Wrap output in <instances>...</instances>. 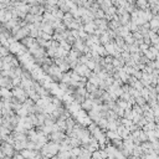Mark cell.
Masks as SVG:
<instances>
[{
  "label": "cell",
  "instance_id": "obj_1",
  "mask_svg": "<svg viewBox=\"0 0 159 159\" xmlns=\"http://www.w3.org/2000/svg\"><path fill=\"white\" fill-rule=\"evenodd\" d=\"M0 149H1L4 157H8V158H13L16 154V151L11 146H9L8 143H3L1 147H0Z\"/></svg>",
  "mask_w": 159,
  "mask_h": 159
},
{
  "label": "cell",
  "instance_id": "obj_2",
  "mask_svg": "<svg viewBox=\"0 0 159 159\" xmlns=\"http://www.w3.org/2000/svg\"><path fill=\"white\" fill-rule=\"evenodd\" d=\"M56 157H57V159H70L71 154H70V151H60L56 154Z\"/></svg>",
  "mask_w": 159,
  "mask_h": 159
},
{
  "label": "cell",
  "instance_id": "obj_3",
  "mask_svg": "<svg viewBox=\"0 0 159 159\" xmlns=\"http://www.w3.org/2000/svg\"><path fill=\"white\" fill-rule=\"evenodd\" d=\"M70 154H71V157H78L80 154H81V148H72L71 151H70Z\"/></svg>",
  "mask_w": 159,
  "mask_h": 159
},
{
  "label": "cell",
  "instance_id": "obj_4",
  "mask_svg": "<svg viewBox=\"0 0 159 159\" xmlns=\"http://www.w3.org/2000/svg\"><path fill=\"white\" fill-rule=\"evenodd\" d=\"M144 129H146V132H149V130H154V129H156V124L149 123V124H147L146 127H144Z\"/></svg>",
  "mask_w": 159,
  "mask_h": 159
}]
</instances>
